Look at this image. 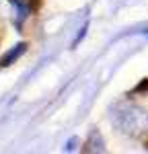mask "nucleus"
<instances>
[{"label":"nucleus","mask_w":148,"mask_h":154,"mask_svg":"<svg viewBox=\"0 0 148 154\" xmlns=\"http://www.w3.org/2000/svg\"><path fill=\"white\" fill-rule=\"evenodd\" d=\"M113 123L125 136H132V138L144 136L148 134V111L138 105L117 107L113 113Z\"/></svg>","instance_id":"1"},{"label":"nucleus","mask_w":148,"mask_h":154,"mask_svg":"<svg viewBox=\"0 0 148 154\" xmlns=\"http://www.w3.org/2000/svg\"><path fill=\"white\" fill-rule=\"evenodd\" d=\"M25 49H27V45H25V43H19L17 48L11 49V51H8V54L2 58V66H11L14 60H19V58H21V56L25 54Z\"/></svg>","instance_id":"2"}]
</instances>
